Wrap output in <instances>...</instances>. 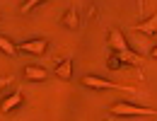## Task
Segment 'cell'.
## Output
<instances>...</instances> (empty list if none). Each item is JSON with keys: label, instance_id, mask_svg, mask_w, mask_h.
<instances>
[{"label": "cell", "instance_id": "6da1fadb", "mask_svg": "<svg viewBox=\"0 0 157 121\" xmlns=\"http://www.w3.org/2000/svg\"><path fill=\"white\" fill-rule=\"evenodd\" d=\"M109 114H114V116H157V109L138 107V104H131V102H118V104L109 107Z\"/></svg>", "mask_w": 157, "mask_h": 121}, {"label": "cell", "instance_id": "7a4b0ae2", "mask_svg": "<svg viewBox=\"0 0 157 121\" xmlns=\"http://www.w3.org/2000/svg\"><path fill=\"white\" fill-rule=\"evenodd\" d=\"M80 82L85 87H92V90H123L128 95H136L138 90L131 87V85H121V82H111V80H104V78H97V75H85L80 78Z\"/></svg>", "mask_w": 157, "mask_h": 121}, {"label": "cell", "instance_id": "3957f363", "mask_svg": "<svg viewBox=\"0 0 157 121\" xmlns=\"http://www.w3.org/2000/svg\"><path fill=\"white\" fill-rule=\"evenodd\" d=\"M46 49H48V44H46L44 39H29V41H24V44L17 46V51L34 53V56H44V53H46Z\"/></svg>", "mask_w": 157, "mask_h": 121}, {"label": "cell", "instance_id": "277c9868", "mask_svg": "<svg viewBox=\"0 0 157 121\" xmlns=\"http://www.w3.org/2000/svg\"><path fill=\"white\" fill-rule=\"evenodd\" d=\"M106 41H109V46L114 49V53H118V51H128L131 46L126 44V37L121 34V29H109V34H106Z\"/></svg>", "mask_w": 157, "mask_h": 121}, {"label": "cell", "instance_id": "5b68a950", "mask_svg": "<svg viewBox=\"0 0 157 121\" xmlns=\"http://www.w3.org/2000/svg\"><path fill=\"white\" fill-rule=\"evenodd\" d=\"M118 60H121V65H136V68H140L143 63H145V58L140 56V53H136V51H118V53H114Z\"/></svg>", "mask_w": 157, "mask_h": 121}, {"label": "cell", "instance_id": "8992f818", "mask_svg": "<svg viewBox=\"0 0 157 121\" xmlns=\"http://www.w3.org/2000/svg\"><path fill=\"white\" fill-rule=\"evenodd\" d=\"M133 29L140 32V34H147V37H157V10H155V15H152V17H147L145 22L133 24Z\"/></svg>", "mask_w": 157, "mask_h": 121}, {"label": "cell", "instance_id": "52a82bcc", "mask_svg": "<svg viewBox=\"0 0 157 121\" xmlns=\"http://www.w3.org/2000/svg\"><path fill=\"white\" fill-rule=\"evenodd\" d=\"M20 104H22V90H17V92H12L10 97H5V100L0 102V111L7 114V111H12V109H17Z\"/></svg>", "mask_w": 157, "mask_h": 121}, {"label": "cell", "instance_id": "ba28073f", "mask_svg": "<svg viewBox=\"0 0 157 121\" xmlns=\"http://www.w3.org/2000/svg\"><path fill=\"white\" fill-rule=\"evenodd\" d=\"M24 78L27 80H46L48 78V70L44 65H27L24 68Z\"/></svg>", "mask_w": 157, "mask_h": 121}, {"label": "cell", "instance_id": "9c48e42d", "mask_svg": "<svg viewBox=\"0 0 157 121\" xmlns=\"http://www.w3.org/2000/svg\"><path fill=\"white\" fill-rule=\"evenodd\" d=\"M56 78H60V80H70L73 78V60L70 58H63L56 65Z\"/></svg>", "mask_w": 157, "mask_h": 121}, {"label": "cell", "instance_id": "30bf717a", "mask_svg": "<svg viewBox=\"0 0 157 121\" xmlns=\"http://www.w3.org/2000/svg\"><path fill=\"white\" fill-rule=\"evenodd\" d=\"M0 51L5 56H17V44H12L7 37H0Z\"/></svg>", "mask_w": 157, "mask_h": 121}, {"label": "cell", "instance_id": "8fae6325", "mask_svg": "<svg viewBox=\"0 0 157 121\" xmlns=\"http://www.w3.org/2000/svg\"><path fill=\"white\" fill-rule=\"evenodd\" d=\"M63 24L65 27H70V29H78V12H75V7H70L68 12H65V17H63Z\"/></svg>", "mask_w": 157, "mask_h": 121}, {"label": "cell", "instance_id": "7c38bea8", "mask_svg": "<svg viewBox=\"0 0 157 121\" xmlns=\"http://www.w3.org/2000/svg\"><path fill=\"white\" fill-rule=\"evenodd\" d=\"M41 2H46V0H24V5L20 7V12L22 15H27V12H32L36 5H41Z\"/></svg>", "mask_w": 157, "mask_h": 121}, {"label": "cell", "instance_id": "4fadbf2b", "mask_svg": "<svg viewBox=\"0 0 157 121\" xmlns=\"http://www.w3.org/2000/svg\"><path fill=\"white\" fill-rule=\"evenodd\" d=\"M12 80V78H10V75H5V78H0V90H2V87H5V85H7V82Z\"/></svg>", "mask_w": 157, "mask_h": 121}, {"label": "cell", "instance_id": "5bb4252c", "mask_svg": "<svg viewBox=\"0 0 157 121\" xmlns=\"http://www.w3.org/2000/svg\"><path fill=\"white\" fill-rule=\"evenodd\" d=\"M145 10V0H138V12H143Z\"/></svg>", "mask_w": 157, "mask_h": 121}, {"label": "cell", "instance_id": "9a60e30c", "mask_svg": "<svg viewBox=\"0 0 157 121\" xmlns=\"http://www.w3.org/2000/svg\"><path fill=\"white\" fill-rule=\"evenodd\" d=\"M150 56H152V58H157V46L152 49V51H150Z\"/></svg>", "mask_w": 157, "mask_h": 121}, {"label": "cell", "instance_id": "2e32d148", "mask_svg": "<svg viewBox=\"0 0 157 121\" xmlns=\"http://www.w3.org/2000/svg\"><path fill=\"white\" fill-rule=\"evenodd\" d=\"M104 121H111V119H104Z\"/></svg>", "mask_w": 157, "mask_h": 121}]
</instances>
